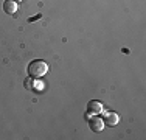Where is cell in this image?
<instances>
[{
	"mask_svg": "<svg viewBox=\"0 0 146 140\" xmlns=\"http://www.w3.org/2000/svg\"><path fill=\"white\" fill-rule=\"evenodd\" d=\"M28 75L31 78L37 79V78H42L44 75H47L48 72V64L42 59H34V61H31L28 64Z\"/></svg>",
	"mask_w": 146,
	"mask_h": 140,
	"instance_id": "1",
	"label": "cell"
},
{
	"mask_svg": "<svg viewBox=\"0 0 146 140\" xmlns=\"http://www.w3.org/2000/svg\"><path fill=\"white\" fill-rule=\"evenodd\" d=\"M89 126L93 132H101L106 125H104V121L100 118V115H93V117L89 118Z\"/></svg>",
	"mask_w": 146,
	"mask_h": 140,
	"instance_id": "2",
	"label": "cell"
},
{
	"mask_svg": "<svg viewBox=\"0 0 146 140\" xmlns=\"http://www.w3.org/2000/svg\"><path fill=\"white\" fill-rule=\"evenodd\" d=\"M103 112V104L96 100H92L87 103V114L89 115H100Z\"/></svg>",
	"mask_w": 146,
	"mask_h": 140,
	"instance_id": "3",
	"label": "cell"
},
{
	"mask_svg": "<svg viewBox=\"0 0 146 140\" xmlns=\"http://www.w3.org/2000/svg\"><path fill=\"white\" fill-rule=\"evenodd\" d=\"M3 11L6 14H14L17 11V2L16 0H5L3 2Z\"/></svg>",
	"mask_w": 146,
	"mask_h": 140,
	"instance_id": "4",
	"label": "cell"
},
{
	"mask_svg": "<svg viewBox=\"0 0 146 140\" xmlns=\"http://www.w3.org/2000/svg\"><path fill=\"white\" fill-rule=\"evenodd\" d=\"M103 121H104V125H107V126H115V125H118V115L115 112H107Z\"/></svg>",
	"mask_w": 146,
	"mask_h": 140,
	"instance_id": "5",
	"label": "cell"
},
{
	"mask_svg": "<svg viewBox=\"0 0 146 140\" xmlns=\"http://www.w3.org/2000/svg\"><path fill=\"white\" fill-rule=\"evenodd\" d=\"M23 84H25V87H27L28 90H33V89H34V84H36V81H34V78H31V76H30V78H27V79H25V83H23Z\"/></svg>",
	"mask_w": 146,
	"mask_h": 140,
	"instance_id": "6",
	"label": "cell"
},
{
	"mask_svg": "<svg viewBox=\"0 0 146 140\" xmlns=\"http://www.w3.org/2000/svg\"><path fill=\"white\" fill-rule=\"evenodd\" d=\"M39 17H40V14H37V16H34V17H31V19H30V22H33V20H36V19H39Z\"/></svg>",
	"mask_w": 146,
	"mask_h": 140,
	"instance_id": "7",
	"label": "cell"
},
{
	"mask_svg": "<svg viewBox=\"0 0 146 140\" xmlns=\"http://www.w3.org/2000/svg\"><path fill=\"white\" fill-rule=\"evenodd\" d=\"M16 2H17V0H16Z\"/></svg>",
	"mask_w": 146,
	"mask_h": 140,
	"instance_id": "8",
	"label": "cell"
}]
</instances>
